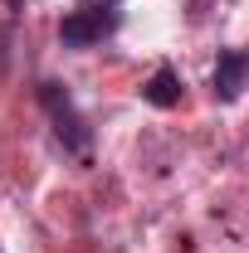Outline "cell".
I'll list each match as a JSON object with an SVG mask.
<instances>
[{
    "label": "cell",
    "instance_id": "1",
    "mask_svg": "<svg viewBox=\"0 0 249 253\" xmlns=\"http://www.w3.org/2000/svg\"><path fill=\"white\" fill-rule=\"evenodd\" d=\"M39 107L49 112V122H54V136L63 141V151L83 156V151H88V141H93V126H88V117L73 107L68 88H63V83H39Z\"/></svg>",
    "mask_w": 249,
    "mask_h": 253
},
{
    "label": "cell",
    "instance_id": "2",
    "mask_svg": "<svg viewBox=\"0 0 249 253\" xmlns=\"http://www.w3.org/2000/svg\"><path fill=\"white\" fill-rule=\"evenodd\" d=\"M118 25H123V15L108 0L103 5H78V10H68L59 20V44L63 49H93L108 34H118Z\"/></svg>",
    "mask_w": 249,
    "mask_h": 253
},
{
    "label": "cell",
    "instance_id": "3",
    "mask_svg": "<svg viewBox=\"0 0 249 253\" xmlns=\"http://www.w3.org/2000/svg\"><path fill=\"white\" fill-rule=\"evenodd\" d=\"M245 88H249V54L225 49L220 63H215V97H220V102H235Z\"/></svg>",
    "mask_w": 249,
    "mask_h": 253
},
{
    "label": "cell",
    "instance_id": "4",
    "mask_svg": "<svg viewBox=\"0 0 249 253\" xmlns=\"http://www.w3.org/2000/svg\"><path fill=\"white\" fill-rule=\"evenodd\" d=\"M142 102H152V107H161V112L176 107V102H181V73H176L171 63H161L152 78L142 83Z\"/></svg>",
    "mask_w": 249,
    "mask_h": 253
},
{
    "label": "cell",
    "instance_id": "5",
    "mask_svg": "<svg viewBox=\"0 0 249 253\" xmlns=\"http://www.w3.org/2000/svg\"><path fill=\"white\" fill-rule=\"evenodd\" d=\"M5 5H10V10H20V5H25V0H5Z\"/></svg>",
    "mask_w": 249,
    "mask_h": 253
},
{
    "label": "cell",
    "instance_id": "6",
    "mask_svg": "<svg viewBox=\"0 0 249 253\" xmlns=\"http://www.w3.org/2000/svg\"><path fill=\"white\" fill-rule=\"evenodd\" d=\"M108 5H118V0H108Z\"/></svg>",
    "mask_w": 249,
    "mask_h": 253
}]
</instances>
